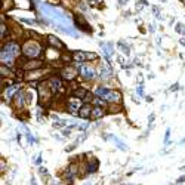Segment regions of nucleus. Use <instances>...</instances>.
Returning a JSON list of instances; mask_svg holds the SVG:
<instances>
[{
    "label": "nucleus",
    "instance_id": "obj_1",
    "mask_svg": "<svg viewBox=\"0 0 185 185\" xmlns=\"http://www.w3.org/2000/svg\"><path fill=\"white\" fill-rule=\"evenodd\" d=\"M22 52H24V55H25L27 58H36V57L40 55L42 47H40V45H37L36 42H28V43L24 45Z\"/></svg>",
    "mask_w": 185,
    "mask_h": 185
},
{
    "label": "nucleus",
    "instance_id": "obj_2",
    "mask_svg": "<svg viewBox=\"0 0 185 185\" xmlns=\"http://www.w3.org/2000/svg\"><path fill=\"white\" fill-rule=\"evenodd\" d=\"M81 105V101L80 98H70L68 102H67V107H68V111L71 114H77L80 111V107Z\"/></svg>",
    "mask_w": 185,
    "mask_h": 185
},
{
    "label": "nucleus",
    "instance_id": "obj_25",
    "mask_svg": "<svg viewBox=\"0 0 185 185\" xmlns=\"http://www.w3.org/2000/svg\"><path fill=\"white\" fill-rule=\"evenodd\" d=\"M21 22H25V24H34V21H31V19H25V18H21Z\"/></svg>",
    "mask_w": 185,
    "mask_h": 185
},
{
    "label": "nucleus",
    "instance_id": "obj_14",
    "mask_svg": "<svg viewBox=\"0 0 185 185\" xmlns=\"http://www.w3.org/2000/svg\"><path fill=\"white\" fill-rule=\"evenodd\" d=\"M102 116H104V111H102L101 107H95L92 110V114H91L92 118H98V117H102Z\"/></svg>",
    "mask_w": 185,
    "mask_h": 185
},
{
    "label": "nucleus",
    "instance_id": "obj_13",
    "mask_svg": "<svg viewBox=\"0 0 185 185\" xmlns=\"http://www.w3.org/2000/svg\"><path fill=\"white\" fill-rule=\"evenodd\" d=\"M73 59H76L77 62H83V61H86V59H87L86 52H74V53H73Z\"/></svg>",
    "mask_w": 185,
    "mask_h": 185
},
{
    "label": "nucleus",
    "instance_id": "obj_30",
    "mask_svg": "<svg viewBox=\"0 0 185 185\" xmlns=\"http://www.w3.org/2000/svg\"><path fill=\"white\" fill-rule=\"evenodd\" d=\"M53 185H57V184H53Z\"/></svg>",
    "mask_w": 185,
    "mask_h": 185
},
{
    "label": "nucleus",
    "instance_id": "obj_9",
    "mask_svg": "<svg viewBox=\"0 0 185 185\" xmlns=\"http://www.w3.org/2000/svg\"><path fill=\"white\" fill-rule=\"evenodd\" d=\"M102 50H104V53H105V58L107 59H110V57L114 53V49H113V43H102Z\"/></svg>",
    "mask_w": 185,
    "mask_h": 185
},
{
    "label": "nucleus",
    "instance_id": "obj_11",
    "mask_svg": "<svg viewBox=\"0 0 185 185\" xmlns=\"http://www.w3.org/2000/svg\"><path fill=\"white\" fill-rule=\"evenodd\" d=\"M111 71H113V70H111L110 65H104V67L101 68V74H99V76H101L102 79H110V77H111V74H113Z\"/></svg>",
    "mask_w": 185,
    "mask_h": 185
},
{
    "label": "nucleus",
    "instance_id": "obj_19",
    "mask_svg": "<svg viewBox=\"0 0 185 185\" xmlns=\"http://www.w3.org/2000/svg\"><path fill=\"white\" fill-rule=\"evenodd\" d=\"M42 65V62H39V61H34V62H28L27 65H25V70H31L34 68V67H40Z\"/></svg>",
    "mask_w": 185,
    "mask_h": 185
},
{
    "label": "nucleus",
    "instance_id": "obj_15",
    "mask_svg": "<svg viewBox=\"0 0 185 185\" xmlns=\"http://www.w3.org/2000/svg\"><path fill=\"white\" fill-rule=\"evenodd\" d=\"M16 91H18V84H16V86H11V87L6 91V96H8V98H12V96H15Z\"/></svg>",
    "mask_w": 185,
    "mask_h": 185
},
{
    "label": "nucleus",
    "instance_id": "obj_24",
    "mask_svg": "<svg viewBox=\"0 0 185 185\" xmlns=\"http://www.w3.org/2000/svg\"><path fill=\"white\" fill-rule=\"evenodd\" d=\"M64 125H65V122H64V120H62V122H55V123H53V126H55V127H62Z\"/></svg>",
    "mask_w": 185,
    "mask_h": 185
},
{
    "label": "nucleus",
    "instance_id": "obj_17",
    "mask_svg": "<svg viewBox=\"0 0 185 185\" xmlns=\"http://www.w3.org/2000/svg\"><path fill=\"white\" fill-rule=\"evenodd\" d=\"M107 92H108L107 87H98V89H96V96H98V98H104Z\"/></svg>",
    "mask_w": 185,
    "mask_h": 185
},
{
    "label": "nucleus",
    "instance_id": "obj_26",
    "mask_svg": "<svg viewBox=\"0 0 185 185\" xmlns=\"http://www.w3.org/2000/svg\"><path fill=\"white\" fill-rule=\"evenodd\" d=\"M95 102H96V104H99V105H101V107H104V105H105V102H102L101 99H96Z\"/></svg>",
    "mask_w": 185,
    "mask_h": 185
},
{
    "label": "nucleus",
    "instance_id": "obj_21",
    "mask_svg": "<svg viewBox=\"0 0 185 185\" xmlns=\"http://www.w3.org/2000/svg\"><path fill=\"white\" fill-rule=\"evenodd\" d=\"M110 138H111V139H114V141H116V144H117V147H118V148H122V150H127V147H126V145H125L123 142H120V141H118V139H117V138H114V136H110Z\"/></svg>",
    "mask_w": 185,
    "mask_h": 185
},
{
    "label": "nucleus",
    "instance_id": "obj_7",
    "mask_svg": "<svg viewBox=\"0 0 185 185\" xmlns=\"http://www.w3.org/2000/svg\"><path fill=\"white\" fill-rule=\"evenodd\" d=\"M92 107L91 105H83L80 108V111H79V116L81 117V118H87V117H91V114H92Z\"/></svg>",
    "mask_w": 185,
    "mask_h": 185
},
{
    "label": "nucleus",
    "instance_id": "obj_23",
    "mask_svg": "<svg viewBox=\"0 0 185 185\" xmlns=\"http://www.w3.org/2000/svg\"><path fill=\"white\" fill-rule=\"evenodd\" d=\"M169 136H170V129H167V132H166V136H164V144H166V145L169 144Z\"/></svg>",
    "mask_w": 185,
    "mask_h": 185
},
{
    "label": "nucleus",
    "instance_id": "obj_3",
    "mask_svg": "<svg viewBox=\"0 0 185 185\" xmlns=\"http://www.w3.org/2000/svg\"><path fill=\"white\" fill-rule=\"evenodd\" d=\"M3 50H6L8 53H11L13 57H16L18 53H19V46H18V43H15V42H11V43H8Z\"/></svg>",
    "mask_w": 185,
    "mask_h": 185
},
{
    "label": "nucleus",
    "instance_id": "obj_5",
    "mask_svg": "<svg viewBox=\"0 0 185 185\" xmlns=\"http://www.w3.org/2000/svg\"><path fill=\"white\" fill-rule=\"evenodd\" d=\"M104 99L110 101V102H117V101H120V93L114 92V91H108V92L105 93Z\"/></svg>",
    "mask_w": 185,
    "mask_h": 185
},
{
    "label": "nucleus",
    "instance_id": "obj_29",
    "mask_svg": "<svg viewBox=\"0 0 185 185\" xmlns=\"http://www.w3.org/2000/svg\"><path fill=\"white\" fill-rule=\"evenodd\" d=\"M181 45H184L185 46V39H181Z\"/></svg>",
    "mask_w": 185,
    "mask_h": 185
},
{
    "label": "nucleus",
    "instance_id": "obj_16",
    "mask_svg": "<svg viewBox=\"0 0 185 185\" xmlns=\"http://www.w3.org/2000/svg\"><path fill=\"white\" fill-rule=\"evenodd\" d=\"M175 30H176V33L178 34H182V36H185V25L184 24H176V27H175Z\"/></svg>",
    "mask_w": 185,
    "mask_h": 185
},
{
    "label": "nucleus",
    "instance_id": "obj_10",
    "mask_svg": "<svg viewBox=\"0 0 185 185\" xmlns=\"http://www.w3.org/2000/svg\"><path fill=\"white\" fill-rule=\"evenodd\" d=\"M81 76L87 80H91L95 77V71H93L91 67H81Z\"/></svg>",
    "mask_w": 185,
    "mask_h": 185
},
{
    "label": "nucleus",
    "instance_id": "obj_12",
    "mask_svg": "<svg viewBox=\"0 0 185 185\" xmlns=\"http://www.w3.org/2000/svg\"><path fill=\"white\" fill-rule=\"evenodd\" d=\"M49 43L52 45L50 47H57V49H62V47H64V45L59 42L55 36H49Z\"/></svg>",
    "mask_w": 185,
    "mask_h": 185
},
{
    "label": "nucleus",
    "instance_id": "obj_27",
    "mask_svg": "<svg viewBox=\"0 0 185 185\" xmlns=\"http://www.w3.org/2000/svg\"><path fill=\"white\" fill-rule=\"evenodd\" d=\"M40 162H42V157H40V156H39V159H37V160H36V163H37V166H39V164H40Z\"/></svg>",
    "mask_w": 185,
    "mask_h": 185
},
{
    "label": "nucleus",
    "instance_id": "obj_22",
    "mask_svg": "<svg viewBox=\"0 0 185 185\" xmlns=\"http://www.w3.org/2000/svg\"><path fill=\"white\" fill-rule=\"evenodd\" d=\"M0 34H2V37H5L6 36V25L2 22V27H0Z\"/></svg>",
    "mask_w": 185,
    "mask_h": 185
},
{
    "label": "nucleus",
    "instance_id": "obj_20",
    "mask_svg": "<svg viewBox=\"0 0 185 185\" xmlns=\"http://www.w3.org/2000/svg\"><path fill=\"white\" fill-rule=\"evenodd\" d=\"M96 167H98V162H96V160H93V162L89 164V167H87V172H95V170H96Z\"/></svg>",
    "mask_w": 185,
    "mask_h": 185
},
{
    "label": "nucleus",
    "instance_id": "obj_18",
    "mask_svg": "<svg viewBox=\"0 0 185 185\" xmlns=\"http://www.w3.org/2000/svg\"><path fill=\"white\" fill-rule=\"evenodd\" d=\"M118 47H120V49H122V50H123L126 55H129V53H130V50H129V47H127V45L125 43V42H122V40H120V42H118Z\"/></svg>",
    "mask_w": 185,
    "mask_h": 185
},
{
    "label": "nucleus",
    "instance_id": "obj_4",
    "mask_svg": "<svg viewBox=\"0 0 185 185\" xmlns=\"http://www.w3.org/2000/svg\"><path fill=\"white\" fill-rule=\"evenodd\" d=\"M0 58H2V62H3L5 65H8V67H12V64H13V55L8 53L6 50H2V55H0Z\"/></svg>",
    "mask_w": 185,
    "mask_h": 185
},
{
    "label": "nucleus",
    "instance_id": "obj_28",
    "mask_svg": "<svg viewBox=\"0 0 185 185\" xmlns=\"http://www.w3.org/2000/svg\"><path fill=\"white\" fill-rule=\"evenodd\" d=\"M31 185H37V184H36V179H34V178L31 179Z\"/></svg>",
    "mask_w": 185,
    "mask_h": 185
},
{
    "label": "nucleus",
    "instance_id": "obj_8",
    "mask_svg": "<svg viewBox=\"0 0 185 185\" xmlns=\"http://www.w3.org/2000/svg\"><path fill=\"white\" fill-rule=\"evenodd\" d=\"M61 76H62V79H65V80H71V79H74V77H76V70L70 68V67H68V68L62 70Z\"/></svg>",
    "mask_w": 185,
    "mask_h": 185
},
{
    "label": "nucleus",
    "instance_id": "obj_6",
    "mask_svg": "<svg viewBox=\"0 0 185 185\" xmlns=\"http://www.w3.org/2000/svg\"><path fill=\"white\" fill-rule=\"evenodd\" d=\"M61 87H62V83H61L59 79H50V81H49V89L52 92H58V91H61Z\"/></svg>",
    "mask_w": 185,
    "mask_h": 185
}]
</instances>
